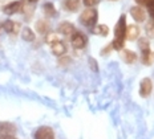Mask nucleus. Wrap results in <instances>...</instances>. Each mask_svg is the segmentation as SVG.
<instances>
[{
	"label": "nucleus",
	"instance_id": "20",
	"mask_svg": "<svg viewBox=\"0 0 154 139\" xmlns=\"http://www.w3.org/2000/svg\"><path fill=\"white\" fill-rule=\"evenodd\" d=\"M59 40H61V38L57 36L56 33H49V35L47 36V43L49 44V45L53 44V43H56V41H59Z\"/></svg>",
	"mask_w": 154,
	"mask_h": 139
},
{
	"label": "nucleus",
	"instance_id": "1",
	"mask_svg": "<svg viewBox=\"0 0 154 139\" xmlns=\"http://www.w3.org/2000/svg\"><path fill=\"white\" fill-rule=\"evenodd\" d=\"M97 16H98V14L94 8H86L81 14V16H80V21H81V24L85 25V27L93 28L96 25V23H97Z\"/></svg>",
	"mask_w": 154,
	"mask_h": 139
},
{
	"label": "nucleus",
	"instance_id": "18",
	"mask_svg": "<svg viewBox=\"0 0 154 139\" xmlns=\"http://www.w3.org/2000/svg\"><path fill=\"white\" fill-rule=\"evenodd\" d=\"M21 37H23L25 41H29L31 43V41L35 40V33L32 32L31 28H24L23 32H21Z\"/></svg>",
	"mask_w": 154,
	"mask_h": 139
},
{
	"label": "nucleus",
	"instance_id": "14",
	"mask_svg": "<svg viewBox=\"0 0 154 139\" xmlns=\"http://www.w3.org/2000/svg\"><path fill=\"white\" fill-rule=\"evenodd\" d=\"M19 28H20V25L17 23H14L12 20H7L3 23V29L5 32H8V33H16Z\"/></svg>",
	"mask_w": 154,
	"mask_h": 139
},
{
	"label": "nucleus",
	"instance_id": "11",
	"mask_svg": "<svg viewBox=\"0 0 154 139\" xmlns=\"http://www.w3.org/2000/svg\"><path fill=\"white\" fill-rule=\"evenodd\" d=\"M51 49H52V53L56 54V56H63L66 52V47L61 40H59V41H56V43L51 44Z\"/></svg>",
	"mask_w": 154,
	"mask_h": 139
},
{
	"label": "nucleus",
	"instance_id": "17",
	"mask_svg": "<svg viewBox=\"0 0 154 139\" xmlns=\"http://www.w3.org/2000/svg\"><path fill=\"white\" fill-rule=\"evenodd\" d=\"M48 28H49V25H48V23L45 20H38L36 23V29L38 33H41V35H44V33H47L48 32Z\"/></svg>",
	"mask_w": 154,
	"mask_h": 139
},
{
	"label": "nucleus",
	"instance_id": "6",
	"mask_svg": "<svg viewBox=\"0 0 154 139\" xmlns=\"http://www.w3.org/2000/svg\"><path fill=\"white\" fill-rule=\"evenodd\" d=\"M21 8H23V2H12L9 3V4H7L4 8H3V11H4L5 15L11 16V15H15L17 14V12L21 11Z\"/></svg>",
	"mask_w": 154,
	"mask_h": 139
},
{
	"label": "nucleus",
	"instance_id": "5",
	"mask_svg": "<svg viewBox=\"0 0 154 139\" xmlns=\"http://www.w3.org/2000/svg\"><path fill=\"white\" fill-rule=\"evenodd\" d=\"M35 139H54V131L48 126L38 127L35 132Z\"/></svg>",
	"mask_w": 154,
	"mask_h": 139
},
{
	"label": "nucleus",
	"instance_id": "8",
	"mask_svg": "<svg viewBox=\"0 0 154 139\" xmlns=\"http://www.w3.org/2000/svg\"><path fill=\"white\" fill-rule=\"evenodd\" d=\"M16 127L15 125L8 123V122H0V137H8V135H15Z\"/></svg>",
	"mask_w": 154,
	"mask_h": 139
},
{
	"label": "nucleus",
	"instance_id": "9",
	"mask_svg": "<svg viewBox=\"0 0 154 139\" xmlns=\"http://www.w3.org/2000/svg\"><path fill=\"white\" fill-rule=\"evenodd\" d=\"M130 15L133 16V19L137 23H142V21H145V19H146V12L143 11V8H141V7H131L130 8Z\"/></svg>",
	"mask_w": 154,
	"mask_h": 139
},
{
	"label": "nucleus",
	"instance_id": "4",
	"mask_svg": "<svg viewBox=\"0 0 154 139\" xmlns=\"http://www.w3.org/2000/svg\"><path fill=\"white\" fill-rule=\"evenodd\" d=\"M70 43H72V47L76 48V49H82V48L86 45V43H88V38H86V36L84 33L76 31L75 33L72 35Z\"/></svg>",
	"mask_w": 154,
	"mask_h": 139
},
{
	"label": "nucleus",
	"instance_id": "10",
	"mask_svg": "<svg viewBox=\"0 0 154 139\" xmlns=\"http://www.w3.org/2000/svg\"><path fill=\"white\" fill-rule=\"evenodd\" d=\"M59 32L65 36H69V35H73L76 32V28L72 23H68V21H64L59 25Z\"/></svg>",
	"mask_w": 154,
	"mask_h": 139
},
{
	"label": "nucleus",
	"instance_id": "16",
	"mask_svg": "<svg viewBox=\"0 0 154 139\" xmlns=\"http://www.w3.org/2000/svg\"><path fill=\"white\" fill-rule=\"evenodd\" d=\"M93 33L100 35V36H106L109 33V28H108V25H105V24L97 25V27H94V29H93Z\"/></svg>",
	"mask_w": 154,
	"mask_h": 139
},
{
	"label": "nucleus",
	"instance_id": "21",
	"mask_svg": "<svg viewBox=\"0 0 154 139\" xmlns=\"http://www.w3.org/2000/svg\"><path fill=\"white\" fill-rule=\"evenodd\" d=\"M146 33L149 35L150 37H154V23L153 21L146 25Z\"/></svg>",
	"mask_w": 154,
	"mask_h": 139
},
{
	"label": "nucleus",
	"instance_id": "27",
	"mask_svg": "<svg viewBox=\"0 0 154 139\" xmlns=\"http://www.w3.org/2000/svg\"><path fill=\"white\" fill-rule=\"evenodd\" d=\"M2 31H3V23H0V33H2Z\"/></svg>",
	"mask_w": 154,
	"mask_h": 139
},
{
	"label": "nucleus",
	"instance_id": "13",
	"mask_svg": "<svg viewBox=\"0 0 154 139\" xmlns=\"http://www.w3.org/2000/svg\"><path fill=\"white\" fill-rule=\"evenodd\" d=\"M140 35V28L137 25H129L126 27V32H125V36L128 40H136Z\"/></svg>",
	"mask_w": 154,
	"mask_h": 139
},
{
	"label": "nucleus",
	"instance_id": "7",
	"mask_svg": "<svg viewBox=\"0 0 154 139\" xmlns=\"http://www.w3.org/2000/svg\"><path fill=\"white\" fill-rule=\"evenodd\" d=\"M153 89V83L150 78H143L141 81V85H140V94L141 97H149L150 93H152Z\"/></svg>",
	"mask_w": 154,
	"mask_h": 139
},
{
	"label": "nucleus",
	"instance_id": "25",
	"mask_svg": "<svg viewBox=\"0 0 154 139\" xmlns=\"http://www.w3.org/2000/svg\"><path fill=\"white\" fill-rule=\"evenodd\" d=\"M89 62L92 64V66H93V70H94V72H96V70H97V65H96V61L93 60V59H91V60H89Z\"/></svg>",
	"mask_w": 154,
	"mask_h": 139
},
{
	"label": "nucleus",
	"instance_id": "22",
	"mask_svg": "<svg viewBox=\"0 0 154 139\" xmlns=\"http://www.w3.org/2000/svg\"><path fill=\"white\" fill-rule=\"evenodd\" d=\"M147 12H149V15L154 19V0H153L152 3H150L149 5H147Z\"/></svg>",
	"mask_w": 154,
	"mask_h": 139
},
{
	"label": "nucleus",
	"instance_id": "15",
	"mask_svg": "<svg viewBox=\"0 0 154 139\" xmlns=\"http://www.w3.org/2000/svg\"><path fill=\"white\" fill-rule=\"evenodd\" d=\"M64 7L70 12H75L80 7V0H65L64 2Z\"/></svg>",
	"mask_w": 154,
	"mask_h": 139
},
{
	"label": "nucleus",
	"instance_id": "12",
	"mask_svg": "<svg viewBox=\"0 0 154 139\" xmlns=\"http://www.w3.org/2000/svg\"><path fill=\"white\" fill-rule=\"evenodd\" d=\"M121 57L126 64H133L137 60V54L129 49H121Z\"/></svg>",
	"mask_w": 154,
	"mask_h": 139
},
{
	"label": "nucleus",
	"instance_id": "26",
	"mask_svg": "<svg viewBox=\"0 0 154 139\" xmlns=\"http://www.w3.org/2000/svg\"><path fill=\"white\" fill-rule=\"evenodd\" d=\"M0 139H17L14 135H8V137H0Z\"/></svg>",
	"mask_w": 154,
	"mask_h": 139
},
{
	"label": "nucleus",
	"instance_id": "28",
	"mask_svg": "<svg viewBox=\"0 0 154 139\" xmlns=\"http://www.w3.org/2000/svg\"><path fill=\"white\" fill-rule=\"evenodd\" d=\"M28 2H31V3H36V2H38V0H28Z\"/></svg>",
	"mask_w": 154,
	"mask_h": 139
},
{
	"label": "nucleus",
	"instance_id": "3",
	"mask_svg": "<svg viewBox=\"0 0 154 139\" xmlns=\"http://www.w3.org/2000/svg\"><path fill=\"white\" fill-rule=\"evenodd\" d=\"M125 32H126V16L121 15L120 20L117 21V24L114 27V40L124 41Z\"/></svg>",
	"mask_w": 154,
	"mask_h": 139
},
{
	"label": "nucleus",
	"instance_id": "2",
	"mask_svg": "<svg viewBox=\"0 0 154 139\" xmlns=\"http://www.w3.org/2000/svg\"><path fill=\"white\" fill-rule=\"evenodd\" d=\"M138 47L141 49V59L142 62L145 65H150L152 64V52H150V47H149V41L146 38H140L138 40Z\"/></svg>",
	"mask_w": 154,
	"mask_h": 139
},
{
	"label": "nucleus",
	"instance_id": "24",
	"mask_svg": "<svg viewBox=\"0 0 154 139\" xmlns=\"http://www.w3.org/2000/svg\"><path fill=\"white\" fill-rule=\"evenodd\" d=\"M153 0H136V3H138L141 5H149Z\"/></svg>",
	"mask_w": 154,
	"mask_h": 139
},
{
	"label": "nucleus",
	"instance_id": "19",
	"mask_svg": "<svg viewBox=\"0 0 154 139\" xmlns=\"http://www.w3.org/2000/svg\"><path fill=\"white\" fill-rule=\"evenodd\" d=\"M43 9L47 16H56V9H54V5L52 3H45L43 5Z\"/></svg>",
	"mask_w": 154,
	"mask_h": 139
},
{
	"label": "nucleus",
	"instance_id": "23",
	"mask_svg": "<svg viewBox=\"0 0 154 139\" xmlns=\"http://www.w3.org/2000/svg\"><path fill=\"white\" fill-rule=\"evenodd\" d=\"M98 3V0H84V4L86 5V7H93V5H96Z\"/></svg>",
	"mask_w": 154,
	"mask_h": 139
}]
</instances>
